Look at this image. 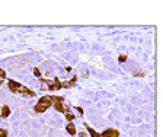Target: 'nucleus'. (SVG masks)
Returning a JSON list of instances; mask_svg holds the SVG:
<instances>
[{"instance_id": "nucleus-1", "label": "nucleus", "mask_w": 163, "mask_h": 137, "mask_svg": "<svg viewBox=\"0 0 163 137\" xmlns=\"http://www.w3.org/2000/svg\"><path fill=\"white\" fill-rule=\"evenodd\" d=\"M7 86H9V91H10L12 93H16V95H21V96H26V98H34L35 96L34 91L25 88L21 83L15 82V80H9V82H7Z\"/></svg>"}, {"instance_id": "nucleus-2", "label": "nucleus", "mask_w": 163, "mask_h": 137, "mask_svg": "<svg viewBox=\"0 0 163 137\" xmlns=\"http://www.w3.org/2000/svg\"><path fill=\"white\" fill-rule=\"evenodd\" d=\"M41 83L47 86V91H58V89L64 88V82H61L58 77L54 79H40Z\"/></svg>"}, {"instance_id": "nucleus-3", "label": "nucleus", "mask_w": 163, "mask_h": 137, "mask_svg": "<svg viewBox=\"0 0 163 137\" xmlns=\"http://www.w3.org/2000/svg\"><path fill=\"white\" fill-rule=\"evenodd\" d=\"M50 107H52V101H51V96H42V98L35 104L34 111L37 114H42L45 111L48 110Z\"/></svg>"}, {"instance_id": "nucleus-4", "label": "nucleus", "mask_w": 163, "mask_h": 137, "mask_svg": "<svg viewBox=\"0 0 163 137\" xmlns=\"http://www.w3.org/2000/svg\"><path fill=\"white\" fill-rule=\"evenodd\" d=\"M51 101H52V107L56 108V111H58V112H66L67 111V108L64 107V99L61 98V96H51Z\"/></svg>"}, {"instance_id": "nucleus-5", "label": "nucleus", "mask_w": 163, "mask_h": 137, "mask_svg": "<svg viewBox=\"0 0 163 137\" xmlns=\"http://www.w3.org/2000/svg\"><path fill=\"white\" fill-rule=\"evenodd\" d=\"M102 137H119V131L117 128H108L101 134Z\"/></svg>"}, {"instance_id": "nucleus-6", "label": "nucleus", "mask_w": 163, "mask_h": 137, "mask_svg": "<svg viewBox=\"0 0 163 137\" xmlns=\"http://www.w3.org/2000/svg\"><path fill=\"white\" fill-rule=\"evenodd\" d=\"M9 115H10V108H9L7 105H3V107H2V114H0V117H2V118H7Z\"/></svg>"}, {"instance_id": "nucleus-7", "label": "nucleus", "mask_w": 163, "mask_h": 137, "mask_svg": "<svg viewBox=\"0 0 163 137\" xmlns=\"http://www.w3.org/2000/svg\"><path fill=\"white\" fill-rule=\"evenodd\" d=\"M66 130H67V133L70 136H76V127H74L73 123H68L67 126H66Z\"/></svg>"}, {"instance_id": "nucleus-8", "label": "nucleus", "mask_w": 163, "mask_h": 137, "mask_svg": "<svg viewBox=\"0 0 163 137\" xmlns=\"http://www.w3.org/2000/svg\"><path fill=\"white\" fill-rule=\"evenodd\" d=\"M64 114H66V120H67L68 123H73V120H74V114L72 112V111H70V110L67 108V111H66Z\"/></svg>"}, {"instance_id": "nucleus-9", "label": "nucleus", "mask_w": 163, "mask_h": 137, "mask_svg": "<svg viewBox=\"0 0 163 137\" xmlns=\"http://www.w3.org/2000/svg\"><path fill=\"white\" fill-rule=\"evenodd\" d=\"M0 137H7V130L2 128V127H0Z\"/></svg>"}, {"instance_id": "nucleus-10", "label": "nucleus", "mask_w": 163, "mask_h": 137, "mask_svg": "<svg viewBox=\"0 0 163 137\" xmlns=\"http://www.w3.org/2000/svg\"><path fill=\"white\" fill-rule=\"evenodd\" d=\"M0 77H2V79H6V71L3 70V69H0Z\"/></svg>"}, {"instance_id": "nucleus-11", "label": "nucleus", "mask_w": 163, "mask_h": 137, "mask_svg": "<svg viewBox=\"0 0 163 137\" xmlns=\"http://www.w3.org/2000/svg\"><path fill=\"white\" fill-rule=\"evenodd\" d=\"M118 60H119V63H124V61H127V55H121Z\"/></svg>"}, {"instance_id": "nucleus-12", "label": "nucleus", "mask_w": 163, "mask_h": 137, "mask_svg": "<svg viewBox=\"0 0 163 137\" xmlns=\"http://www.w3.org/2000/svg\"><path fill=\"white\" fill-rule=\"evenodd\" d=\"M34 75H35V76H37V77H40V76H41L40 70H38V69H34Z\"/></svg>"}, {"instance_id": "nucleus-13", "label": "nucleus", "mask_w": 163, "mask_h": 137, "mask_svg": "<svg viewBox=\"0 0 163 137\" xmlns=\"http://www.w3.org/2000/svg\"><path fill=\"white\" fill-rule=\"evenodd\" d=\"M77 137H87V136L84 134V131H82V133H79V134H77Z\"/></svg>"}]
</instances>
